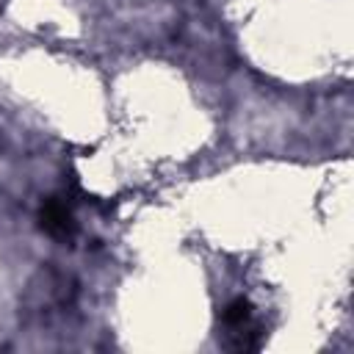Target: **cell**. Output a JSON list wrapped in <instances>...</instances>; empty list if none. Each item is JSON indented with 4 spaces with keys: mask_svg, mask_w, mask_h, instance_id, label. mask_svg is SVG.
<instances>
[{
    "mask_svg": "<svg viewBox=\"0 0 354 354\" xmlns=\"http://www.w3.org/2000/svg\"><path fill=\"white\" fill-rule=\"evenodd\" d=\"M39 224L47 235L58 238V241H69L75 235V218L72 210L61 202V199H47L39 210Z\"/></svg>",
    "mask_w": 354,
    "mask_h": 354,
    "instance_id": "1",
    "label": "cell"
},
{
    "mask_svg": "<svg viewBox=\"0 0 354 354\" xmlns=\"http://www.w3.org/2000/svg\"><path fill=\"white\" fill-rule=\"evenodd\" d=\"M252 304H249V299H243V296H235L232 301H227L224 304V310H221V321H224V326L230 329V335L232 332H238V329H243V326H249L252 324Z\"/></svg>",
    "mask_w": 354,
    "mask_h": 354,
    "instance_id": "2",
    "label": "cell"
}]
</instances>
